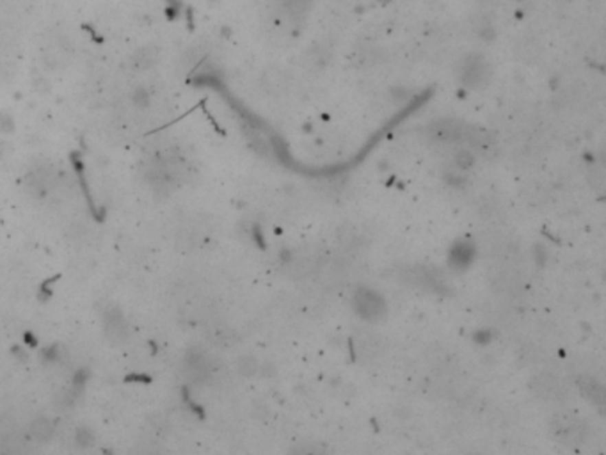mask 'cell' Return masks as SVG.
Returning <instances> with one entry per match:
<instances>
[{
    "label": "cell",
    "mask_w": 606,
    "mask_h": 455,
    "mask_svg": "<svg viewBox=\"0 0 606 455\" xmlns=\"http://www.w3.org/2000/svg\"><path fill=\"white\" fill-rule=\"evenodd\" d=\"M453 162H456V166L460 171H469L475 166V162H477V155L473 153V150H469V148H460L453 155Z\"/></svg>",
    "instance_id": "15"
},
{
    "label": "cell",
    "mask_w": 606,
    "mask_h": 455,
    "mask_svg": "<svg viewBox=\"0 0 606 455\" xmlns=\"http://www.w3.org/2000/svg\"><path fill=\"white\" fill-rule=\"evenodd\" d=\"M157 57H159V50L153 47H146V48H141L137 54H133L132 60H133V66L137 69H148L157 63Z\"/></svg>",
    "instance_id": "12"
},
{
    "label": "cell",
    "mask_w": 606,
    "mask_h": 455,
    "mask_svg": "<svg viewBox=\"0 0 606 455\" xmlns=\"http://www.w3.org/2000/svg\"><path fill=\"white\" fill-rule=\"evenodd\" d=\"M30 436L38 441H48V439L54 436V425L52 421L47 420V418H39L36 420L32 425H30Z\"/></svg>",
    "instance_id": "13"
},
{
    "label": "cell",
    "mask_w": 606,
    "mask_h": 455,
    "mask_svg": "<svg viewBox=\"0 0 606 455\" xmlns=\"http://www.w3.org/2000/svg\"><path fill=\"white\" fill-rule=\"evenodd\" d=\"M354 348H356V354L359 359L374 361L383 354L384 342L381 336L372 333V331H361L354 338Z\"/></svg>",
    "instance_id": "6"
},
{
    "label": "cell",
    "mask_w": 606,
    "mask_h": 455,
    "mask_svg": "<svg viewBox=\"0 0 606 455\" xmlns=\"http://www.w3.org/2000/svg\"><path fill=\"white\" fill-rule=\"evenodd\" d=\"M280 2L284 11L289 13V16L292 18L302 16L313 4V0H280Z\"/></svg>",
    "instance_id": "14"
},
{
    "label": "cell",
    "mask_w": 606,
    "mask_h": 455,
    "mask_svg": "<svg viewBox=\"0 0 606 455\" xmlns=\"http://www.w3.org/2000/svg\"><path fill=\"white\" fill-rule=\"evenodd\" d=\"M530 388H532L533 395H537L544 402H563L568 397L565 382L554 374H548V372L533 375L530 379Z\"/></svg>",
    "instance_id": "4"
},
{
    "label": "cell",
    "mask_w": 606,
    "mask_h": 455,
    "mask_svg": "<svg viewBox=\"0 0 606 455\" xmlns=\"http://www.w3.org/2000/svg\"><path fill=\"white\" fill-rule=\"evenodd\" d=\"M381 50L375 47H359L354 50V54L350 56V60H352V66L354 68H359V69H368V68H374L381 63Z\"/></svg>",
    "instance_id": "10"
},
{
    "label": "cell",
    "mask_w": 606,
    "mask_h": 455,
    "mask_svg": "<svg viewBox=\"0 0 606 455\" xmlns=\"http://www.w3.org/2000/svg\"><path fill=\"white\" fill-rule=\"evenodd\" d=\"M457 75H459V80L469 89H482L489 84L493 77V66L482 56L473 54V56L464 57L457 69Z\"/></svg>",
    "instance_id": "2"
},
{
    "label": "cell",
    "mask_w": 606,
    "mask_h": 455,
    "mask_svg": "<svg viewBox=\"0 0 606 455\" xmlns=\"http://www.w3.org/2000/svg\"><path fill=\"white\" fill-rule=\"evenodd\" d=\"M352 306L356 313L368 322H379L386 317V302L379 293L370 288H359L352 297Z\"/></svg>",
    "instance_id": "3"
},
{
    "label": "cell",
    "mask_w": 606,
    "mask_h": 455,
    "mask_svg": "<svg viewBox=\"0 0 606 455\" xmlns=\"http://www.w3.org/2000/svg\"><path fill=\"white\" fill-rule=\"evenodd\" d=\"M293 452H299V454H320V452H324V448L322 447H297V448H293Z\"/></svg>",
    "instance_id": "17"
},
{
    "label": "cell",
    "mask_w": 606,
    "mask_h": 455,
    "mask_svg": "<svg viewBox=\"0 0 606 455\" xmlns=\"http://www.w3.org/2000/svg\"><path fill=\"white\" fill-rule=\"evenodd\" d=\"M290 84H292V78H290V75L287 74L284 69L278 68V66L267 68L262 75L263 89H265L267 93L272 96L284 95V93L290 89Z\"/></svg>",
    "instance_id": "8"
},
{
    "label": "cell",
    "mask_w": 606,
    "mask_h": 455,
    "mask_svg": "<svg viewBox=\"0 0 606 455\" xmlns=\"http://www.w3.org/2000/svg\"><path fill=\"white\" fill-rule=\"evenodd\" d=\"M466 123L457 120H438L429 126V139L439 146H450L464 141Z\"/></svg>",
    "instance_id": "5"
},
{
    "label": "cell",
    "mask_w": 606,
    "mask_h": 455,
    "mask_svg": "<svg viewBox=\"0 0 606 455\" xmlns=\"http://www.w3.org/2000/svg\"><path fill=\"white\" fill-rule=\"evenodd\" d=\"M464 142H468L469 150H473L475 155L489 157L491 153H495V139L484 126L466 125Z\"/></svg>",
    "instance_id": "7"
},
{
    "label": "cell",
    "mask_w": 606,
    "mask_h": 455,
    "mask_svg": "<svg viewBox=\"0 0 606 455\" xmlns=\"http://www.w3.org/2000/svg\"><path fill=\"white\" fill-rule=\"evenodd\" d=\"M256 370H258V363L256 359L251 356H244L238 359V372L244 375H253L256 374Z\"/></svg>",
    "instance_id": "16"
},
{
    "label": "cell",
    "mask_w": 606,
    "mask_h": 455,
    "mask_svg": "<svg viewBox=\"0 0 606 455\" xmlns=\"http://www.w3.org/2000/svg\"><path fill=\"white\" fill-rule=\"evenodd\" d=\"M578 388H580L581 395L592 402L594 406L603 408L605 406V388L599 381L594 377H580L578 379Z\"/></svg>",
    "instance_id": "9"
},
{
    "label": "cell",
    "mask_w": 606,
    "mask_h": 455,
    "mask_svg": "<svg viewBox=\"0 0 606 455\" xmlns=\"http://www.w3.org/2000/svg\"><path fill=\"white\" fill-rule=\"evenodd\" d=\"M105 326H107V335L112 336V340H123L126 336V324L117 311H112L111 317L105 318Z\"/></svg>",
    "instance_id": "11"
},
{
    "label": "cell",
    "mask_w": 606,
    "mask_h": 455,
    "mask_svg": "<svg viewBox=\"0 0 606 455\" xmlns=\"http://www.w3.org/2000/svg\"><path fill=\"white\" fill-rule=\"evenodd\" d=\"M550 434L553 439L568 448H578L589 436L587 423L574 411H560L550 420Z\"/></svg>",
    "instance_id": "1"
}]
</instances>
